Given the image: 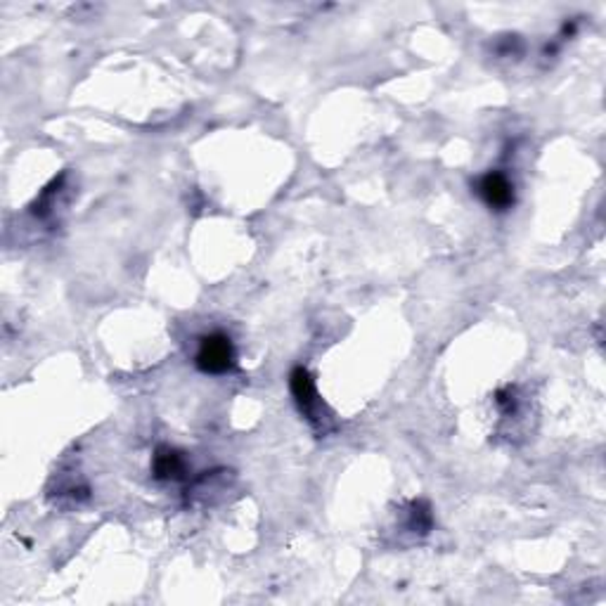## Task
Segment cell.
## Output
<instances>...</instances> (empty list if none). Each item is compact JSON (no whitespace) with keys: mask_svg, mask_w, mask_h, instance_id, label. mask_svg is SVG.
Segmentation results:
<instances>
[{"mask_svg":"<svg viewBox=\"0 0 606 606\" xmlns=\"http://www.w3.org/2000/svg\"><path fill=\"white\" fill-rule=\"evenodd\" d=\"M410 529L420 531V533H429L432 529V510L426 502H414L412 512H410Z\"/></svg>","mask_w":606,"mask_h":606,"instance_id":"obj_5","label":"cell"},{"mask_svg":"<svg viewBox=\"0 0 606 606\" xmlns=\"http://www.w3.org/2000/svg\"><path fill=\"white\" fill-rule=\"evenodd\" d=\"M197 367L206 374H225L237 365V353H234L233 339L221 332L204 336L199 342L197 358H194Z\"/></svg>","mask_w":606,"mask_h":606,"instance_id":"obj_1","label":"cell"},{"mask_svg":"<svg viewBox=\"0 0 606 606\" xmlns=\"http://www.w3.org/2000/svg\"><path fill=\"white\" fill-rule=\"evenodd\" d=\"M476 194L486 202L491 209L507 211L514 204V185L504 174L500 171H491L476 183Z\"/></svg>","mask_w":606,"mask_h":606,"instance_id":"obj_3","label":"cell"},{"mask_svg":"<svg viewBox=\"0 0 606 606\" xmlns=\"http://www.w3.org/2000/svg\"><path fill=\"white\" fill-rule=\"evenodd\" d=\"M495 402H498L500 408H502V412H507V414L516 410V398L512 391H500L498 398H495Z\"/></svg>","mask_w":606,"mask_h":606,"instance_id":"obj_6","label":"cell"},{"mask_svg":"<svg viewBox=\"0 0 606 606\" xmlns=\"http://www.w3.org/2000/svg\"><path fill=\"white\" fill-rule=\"evenodd\" d=\"M185 469H187L185 457H183L178 451H174V448H159V451H156L154 462H152L154 479L159 481L183 479Z\"/></svg>","mask_w":606,"mask_h":606,"instance_id":"obj_4","label":"cell"},{"mask_svg":"<svg viewBox=\"0 0 606 606\" xmlns=\"http://www.w3.org/2000/svg\"><path fill=\"white\" fill-rule=\"evenodd\" d=\"M289 389H292V396H294L296 405L313 424H323L324 417H320V410H323V402L318 398V391H315V382H313L311 373L306 367H294L292 374H289Z\"/></svg>","mask_w":606,"mask_h":606,"instance_id":"obj_2","label":"cell"}]
</instances>
